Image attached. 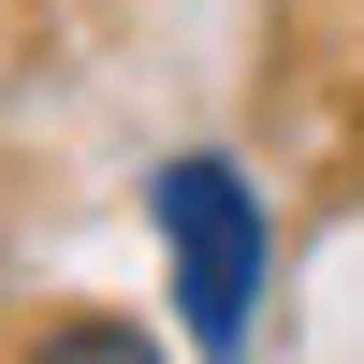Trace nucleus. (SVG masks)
Listing matches in <instances>:
<instances>
[{"label":"nucleus","mask_w":364,"mask_h":364,"mask_svg":"<svg viewBox=\"0 0 364 364\" xmlns=\"http://www.w3.org/2000/svg\"><path fill=\"white\" fill-rule=\"evenodd\" d=\"M146 219H161V262H175V321H190V350H248L262 321V262H277V233H262V190L233 161H161L146 175Z\"/></svg>","instance_id":"1"},{"label":"nucleus","mask_w":364,"mask_h":364,"mask_svg":"<svg viewBox=\"0 0 364 364\" xmlns=\"http://www.w3.org/2000/svg\"><path fill=\"white\" fill-rule=\"evenodd\" d=\"M15 364H161V336L146 321H102V306H73V321H44Z\"/></svg>","instance_id":"2"}]
</instances>
